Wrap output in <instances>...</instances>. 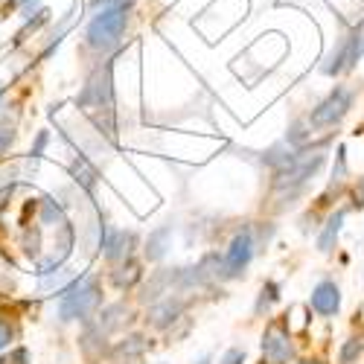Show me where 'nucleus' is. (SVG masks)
I'll use <instances>...</instances> for the list:
<instances>
[{"mask_svg":"<svg viewBox=\"0 0 364 364\" xmlns=\"http://www.w3.org/2000/svg\"><path fill=\"white\" fill-rule=\"evenodd\" d=\"M353 100H355L353 87H347V85H336V87H332L329 94L312 108V114L306 117V119H309V126H312V129H332V126H338L341 119L350 114Z\"/></svg>","mask_w":364,"mask_h":364,"instance_id":"nucleus-4","label":"nucleus"},{"mask_svg":"<svg viewBox=\"0 0 364 364\" xmlns=\"http://www.w3.org/2000/svg\"><path fill=\"white\" fill-rule=\"evenodd\" d=\"M15 4H18V6H26V9H29V6H36L38 0H15Z\"/></svg>","mask_w":364,"mask_h":364,"instance_id":"nucleus-30","label":"nucleus"},{"mask_svg":"<svg viewBox=\"0 0 364 364\" xmlns=\"http://www.w3.org/2000/svg\"><path fill=\"white\" fill-rule=\"evenodd\" d=\"M111 280H114V286H117V289H132V286H137V283L143 280L140 262H137V259H126V262H119V265L114 268Z\"/></svg>","mask_w":364,"mask_h":364,"instance_id":"nucleus-16","label":"nucleus"},{"mask_svg":"<svg viewBox=\"0 0 364 364\" xmlns=\"http://www.w3.org/2000/svg\"><path fill=\"white\" fill-rule=\"evenodd\" d=\"M254 254H257L254 230L251 228L236 230V236L230 239V245H228V254H225V274H228V280H236V277L245 274L251 259H254Z\"/></svg>","mask_w":364,"mask_h":364,"instance_id":"nucleus-7","label":"nucleus"},{"mask_svg":"<svg viewBox=\"0 0 364 364\" xmlns=\"http://www.w3.org/2000/svg\"><path fill=\"white\" fill-rule=\"evenodd\" d=\"M172 291H184V268H158L151 271L149 280L140 289V300L143 303H155Z\"/></svg>","mask_w":364,"mask_h":364,"instance_id":"nucleus-8","label":"nucleus"},{"mask_svg":"<svg viewBox=\"0 0 364 364\" xmlns=\"http://www.w3.org/2000/svg\"><path fill=\"white\" fill-rule=\"evenodd\" d=\"M364 58V33L361 29H350V33L344 38H338L336 50L329 53L326 65L321 68L326 76H338V73H347L353 70L358 62Z\"/></svg>","mask_w":364,"mask_h":364,"instance_id":"nucleus-5","label":"nucleus"},{"mask_svg":"<svg viewBox=\"0 0 364 364\" xmlns=\"http://www.w3.org/2000/svg\"><path fill=\"white\" fill-rule=\"evenodd\" d=\"M26 361H29V353L23 347H18L15 353H9L6 358H0V364H26Z\"/></svg>","mask_w":364,"mask_h":364,"instance_id":"nucleus-28","label":"nucleus"},{"mask_svg":"<svg viewBox=\"0 0 364 364\" xmlns=\"http://www.w3.org/2000/svg\"><path fill=\"white\" fill-rule=\"evenodd\" d=\"M129 15H132V4H126V0H117V4L105 6L87 23V44L94 50H102V53L114 50L119 41H123V33L129 26Z\"/></svg>","mask_w":364,"mask_h":364,"instance_id":"nucleus-3","label":"nucleus"},{"mask_svg":"<svg viewBox=\"0 0 364 364\" xmlns=\"http://www.w3.org/2000/svg\"><path fill=\"white\" fill-rule=\"evenodd\" d=\"M15 140H18V132L15 129H6V126H0V158L6 155V151L15 146Z\"/></svg>","mask_w":364,"mask_h":364,"instance_id":"nucleus-25","label":"nucleus"},{"mask_svg":"<svg viewBox=\"0 0 364 364\" xmlns=\"http://www.w3.org/2000/svg\"><path fill=\"white\" fill-rule=\"evenodd\" d=\"M297 364H323L321 358H303V361H297Z\"/></svg>","mask_w":364,"mask_h":364,"instance_id":"nucleus-31","label":"nucleus"},{"mask_svg":"<svg viewBox=\"0 0 364 364\" xmlns=\"http://www.w3.org/2000/svg\"><path fill=\"white\" fill-rule=\"evenodd\" d=\"M68 280H70V271H53V274L41 277V289H58V291H62ZM58 291H55V294H58Z\"/></svg>","mask_w":364,"mask_h":364,"instance_id":"nucleus-23","label":"nucleus"},{"mask_svg":"<svg viewBox=\"0 0 364 364\" xmlns=\"http://www.w3.org/2000/svg\"><path fill=\"white\" fill-rule=\"evenodd\" d=\"M129 315H132V312H129L126 303H108V306H105L97 318H87L85 326H87L90 332H97L102 341H108V336H111V332H117L119 326H123V323L129 321Z\"/></svg>","mask_w":364,"mask_h":364,"instance_id":"nucleus-10","label":"nucleus"},{"mask_svg":"<svg viewBox=\"0 0 364 364\" xmlns=\"http://www.w3.org/2000/svg\"><path fill=\"white\" fill-rule=\"evenodd\" d=\"M38 222L47 225V228H58V225H65V204H58L53 196L41 198L38 201Z\"/></svg>","mask_w":364,"mask_h":364,"instance_id":"nucleus-17","label":"nucleus"},{"mask_svg":"<svg viewBox=\"0 0 364 364\" xmlns=\"http://www.w3.org/2000/svg\"><path fill=\"white\" fill-rule=\"evenodd\" d=\"M294 358V341L283 321H271L262 332V361L259 364H289Z\"/></svg>","mask_w":364,"mask_h":364,"instance_id":"nucleus-6","label":"nucleus"},{"mask_svg":"<svg viewBox=\"0 0 364 364\" xmlns=\"http://www.w3.org/2000/svg\"><path fill=\"white\" fill-rule=\"evenodd\" d=\"M21 251L29 257V259H41V228L38 225H23L21 230Z\"/></svg>","mask_w":364,"mask_h":364,"instance_id":"nucleus-19","label":"nucleus"},{"mask_svg":"<svg viewBox=\"0 0 364 364\" xmlns=\"http://www.w3.org/2000/svg\"><path fill=\"white\" fill-rule=\"evenodd\" d=\"M47 143H50V134H47V132H38L36 146L29 149V155H26V169H29V172H36V169H38V164H41V158H44Z\"/></svg>","mask_w":364,"mask_h":364,"instance_id":"nucleus-21","label":"nucleus"},{"mask_svg":"<svg viewBox=\"0 0 364 364\" xmlns=\"http://www.w3.org/2000/svg\"><path fill=\"white\" fill-rule=\"evenodd\" d=\"M137 245V233L132 230H108L105 239H102V248H105V259L111 265H119L132 259V251Z\"/></svg>","mask_w":364,"mask_h":364,"instance_id":"nucleus-11","label":"nucleus"},{"mask_svg":"<svg viewBox=\"0 0 364 364\" xmlns=\"http://www.w3.org/2000/svg\"><path fill=\"white\" fill-rule=\"evenodd\" d=\"M4 97H6V87L0 85V105H4Z\"/></svg>","mask_w":364,"mask_h":364,"instance_id":"nucleus-32","label":"nucleus"},{"mask_svg":"<svg viewBox=\"0 0 364 364\" xmlns=\"http://www.w3.org/2000/svg\"><path fill=\"white\" fill-rule=\"evenodd\" d=\"M309 306L323 315V318H332V315H338L341 309V289L336 280H321L315 289H312V297H309Z\"/></svg>","mask_w":364,"mask_h":364,"instance_id":"nucleus-12","label":"nucleus"},{"mask_svg":"<svg viewBox=\"0 0 364 364\" xmlns=\"http://www.w3.org/2000/svg\"><path fill=\"white\" fill-rule=\"evenodd\" d=\"M353 207L364 210V178H358V184H355V190H353Z\"/></svg>","mask_w":364,"mask_h":364,"instance_id":"nucleus-29","label":"nucleus"},{"mask_svg":"<svg viewBox=\"0 0 364 364\" xmlns=\"http://www.w3.org/2000/svg\"><path fill=\"white\" fill-rule=\"evenodd\" d=\"M79 108L94 119V126L114 137V87H111V65L100 68L79 94Z\"/></svg>","mask_w":364,"mask_h":364,"instance_id":"nucleus-1","label":"nucleus"},{"mask_svg":"<svg viewBox=\"0 0 364 364\" xmlns=\"http://www.w3.org/2000/svg\"><path fill=\"white\" fill-rule=\"evenodd\" d=\"M70 172H73V178H76V184H79L85 193L94 196V190H97V169L79 155V158L70 164Z\"/></svg>","mask_w":364,"mask_h":364,"instance_id":"nucleus-18","label":"nucleus"},{"mask_svg":"<svg viewBox=\"0 0 364 364\" xmlns=\"http://www.w3.org/2000/svg\"><path fill=\"white\" fill-rule=\"evenodd\" d=\"M271 236H274V225L262 222V225H259V233L254 236V245H257V248H259V245H268V239H271Z\"/></svg>","mask_w":364,"mask_h":364,"instance_id":"nucleus-26","label":"nucleus"},{"mask_svg":"<svg viewBox=\"0 0 364 364\" xmlns=\"http://www.w3.org/2000/svg\"><path fill=\"white\" fill-rule=\"evenodd\" d=\"M280 300V286L274 283V280H268V283H262V289H259V297H257V306H254V312L257 315H268L271 312V306Z\"/></svg>","mask_w":364,"mask_h":364,"instance_id":"nucleus-20","label":"nucleus"},{"mask_svg":"<svg viewBox=\"0 0 364 364\" xmlns=\"http://www.w3.org/2000/svg\"><path fill=\"white\" fill-rule=\"evenodd\" d=\"M344 219H347V210H336V213L326 219V225H323V230L318 236V251L321 254H329L332 248H336V242L341 236V228H344Z\"/></svg>","mask_w":364,"mask_h":364,"instance_id":"nucleus-15","label":"nucleus"},{"mask_svg":"<svg viewBox=\"0 0 364 364\" xmlns=\"http://www.w3.org/2000/svg\"><path fill=\"white\" fill-rule=\"evenodd\" d=\"M149 350V338L146 336H140V332H134V336H126L119 344H114V350H111V364H132V361H137L143 353Z\"/></svg>","mask_w":364,"mask_h":364,"instance_id":"nucleus-13","label":"nucleus"},{"mask_svg":"<svg viewBox=\"0 0 364 364\" xmlns=\"http://www.w3.org/2000/svg\"><path fill=\"white\" fill-rule=\"evenodd\" d=\"M361 350H364L361 338H347L344 347H341V353H338V361H341V364H355L358 355H361Z\"/></svg>","mask_w":364,"mask_h":364,"instance_id":"nucleus-22","label":"nucleus"},{"mask_svg":"<svg viewBox=\"0 0 364 364\" xmlns=\"http://www.w3.org/2000/svg\"><path fill=\"white\" fill-rule=\"evenodd\" d=\"M187 303H190V300L181 294V291L166 294V297L155 300V303L149 306V312H146V323H149L151 329H169L178 318H184Z\"/></svg>","mask_w":364,"mask_h":364,"instance_id":"nucleus-9","label":"nucleus"},{"mask_svg":"<svg viewBox=\"0 0 364 364\" xmlns=\"http://www.w3.org/2000/svg\"><path fill=\"white\" fill-rule=\"evenodd\" d=\"M169 245H172V225H161V228H155L149 233L143 254H146L149 262H161L169 254Z\"/></svg>","mask_w":364,"mask_h":364,"instance_id":"nucleus-14","label":"nucleus"},{"mask_svg":"<svg viewBox=\"0 0 364 364\" xmlns=\"http://www.w3.org/2000/svg\"><path fill=\"white\" fill-rule=\"evenodd\" d=\"M18 336V329H15V323L9 321V318H4L0 315V350L4 347H9V341Z\"/></svg>","mask_w":364,"mask_h":364,"instance_id":"nucleus-24","label":"nucleus"},{"mask_svg":"<svg viewBox=\"0 0 364 364\" xmlns=\"http://www.w3.org/2000/svg\"><path fill=\"white\" fill-rule=\"evenodd\" d=\"M102 303V286L97 277L90 274H79L76 280H70L62 291H58V318L65 323L70 321H87L100 309Z\"/></svg>","mask_w":364,"mask_h":364,"instance_id":"nucleus-2","label":"nucleus"},{"mask_svg":"<svg viewBox=\"0 0 364 364\" xmlns=\"http://www.w3.org/2000/svg\"><path fill=\"white\" fill-rule=\"evenodd\" d=\"M219 364H245V350H239V347L228 350V353L219 358Z\"/></svg>","mask_w":364,"mask_h":364,"instance_id":"nucleus-27","label":"nucleus"},{"mask_svg":"<svg viewBox=\"0 0 364 364\" xmlns=\"http://www.w3.org/2000/svg\"><path fill=\"white\" fill-rule=\"evenodd\" d=\"M198 364H210V358H201V361H198Z\"/></svg>","mask_w":364,"mask_h":364,"instance_id":"nucleus-33","label":"nucleus"}]
</instances>
